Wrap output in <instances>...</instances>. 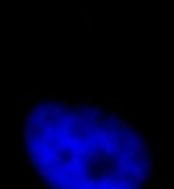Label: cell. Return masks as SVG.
Here are the masks:
<instances>
[{
  "label": "cell",
  "mask_w": 174,
  "mask_h": 189,
  "mask_svg": "<svg viewBox=\"0 0 174 189\" xmlns=\"http://www.w3.org/2000/svg\"><path fill=\"white\" fill-rule=\"evenodd\" d=\"M32 171L51 189H147L150 155L123 119L96 107L41 101L26 119Z\"/></svg>",
  "instance_id": "cell-1"
}]
</instances>
